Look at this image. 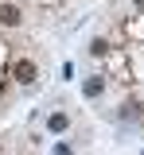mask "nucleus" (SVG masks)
<instances>
[{
	"label": "nucleus",
	"mask_w": 144,
	"mask_h": 155,
	"mask_svg": "<svg viewBox=\"0 0 144 155\" xmlns=\"http://www.w3.org/2000/svg\"><path fill=\"white\" fill-rule=\"evenodd\" d=\"M12 74H16V81H20V85H31L39 70H35V62H27V58H23V62H16V66H12Z\"/></svg>",
	"instance_id": "nucleus-1"
},
{
	"label": "nucleus",
	"mask_w": 144,
	"mask_h": 155,
	"mask_svg": "<svg viewBox=\"0 0 144 155\" xmlns=\"http://www.w3.org/2000/svg\"><path fill=\"white\" fill-rule=\"evenodd\" d=\"M20 8L16 4H0V27H20Z\"/></svg>",
	"instance_id": "nucleus-2"
},
{
	"label": "nucleus",
	"mask_w": 144,
	"mask_h": 155,
	"mask_svg": "<svg viewBox=\"0 0 144 155\" xmlns=\"http://www.w3.org/2000/svg\"><path fill=\"white\" fill-rule=\"evenodd\" d=\"M47 128H51V132H66V128H70V116L66 113H51L47 116Z\"/></svg>",
	"instance_id": "nucleus-3"
},
{
	"label": "nucleus",
	"mask_w": 144,
	"mask_h": 155,
	"mask_svg": "<svg viewBox=\"0 0 144 155\" xmlns=\"http://www.w3.org/2000/svg\"><path fill=\"white\" fill-rule=\"evenodd\" d=\"M101 89H105L101 78H86V81H82V93L90 97V101H94V97H101Z\"/></svg>",
	"instance_id": "nucleus-4"
},
{
	"label": "nucleus",
	"mask_w": 144,
	"mask_h": 155,
	"mask_svg": "<svg viewBox=\"0 0 144 155\" xmlns=\"http://www.w3.org/2000/svg\"><path fill=\"white\" fill-rule=\"evenodd\" d=\"M121 120H140V105H136V101L121 105Z\"/></svg>",
	"instance_id": "nucleus-5"
},
{
	"label": "nucleus",
	"mask_w": 144,
	"mask_h": 155,
	"mask_svg": "<svg viewBox=\"0 0 144 155\" xmlns=\"http://www.w3.org/2000/svg\"><path fill=\"white\" fill-rule=\"evenodd\" d=\"M55 155H70V143H59V147H55Z\"/></svg>",
	"instance_id": "nucleus-6"
},
{
	"label": "nucleus",
	"mask_w": 144,
	"mask_h": 155,
	"mask_svg": "<svg viewBox=\"0 0 144 155\" xmlns=\"http://www.w3.org/2000/svg\"><path fill=\"white\" fill-rule=\"evenodd\" d=\"M132 4H136V8H144V0H132Z\"/></svg>",
	"instance_id": "nucleus-7"
}]
</instances>
